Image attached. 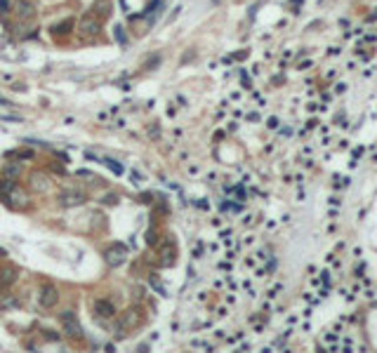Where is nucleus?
I'll return each instance as SVG.
<instances>
[{"label": "nucleus", "instance_id": "20", "mask_svg": "<svg viewBox=\"0 0 377 353\" xmlns=\"http://www.w3.org/2000/svg\"><path fill=\"white\" fill-rule=\"evenodd\" d=\"M0 257H5V250H2V247H0Z\"/></svg>", "mask_w": 377, "mask_h": 353}, {"label": "nucleus", "instance_id": "11", "mask_svg": "<svg viewBox=\"0 0 377 353\" xmlns=\"http://www.w3.org/2000/svg\"><path fill=\"white\" fill-rule=\"evenodd\" d=\"M94 313L99 316V318H113L116 316V308L111 302H106V299H99L97 304H94Z\"/></svg>", "mask_w": 377, "mask_h": 353}, {"label": "nucleus", "instance_id": "13", "mask_svg": "<svg viewBox=\"0 0 377 353\" xmlns=\"http://www.w3.org/2000/svg\"><path fill=\"white\" fill-rule=\"evenodd\" d=\"M2 172H5V177H19V172H21V168H19V165H5V169H2Z\"/></svg>", "mask_w": 377, "mask_h": 353}, {"label": "nucleus", "instance_id": "1", "mask_svg": "<svg viewBox=\"0 0 377 353\" xmlns=\"http://www.w3.org/2000/svg\"><path fill=\"white\" fill-rule=\"evenodd\" d=\"M142 318H144V313H142V308H139V306H132L130 311H125V316H123L121 320H118V325H116V335L123 337L127 330L137 327V325L142 322Z\"/></svg>", "mask_w": 377, "mask_h": 353}, {"label": "nucleus", "instance_id": "6", "mask_svg": "<svg viewBox=\"0 0 377 353\" xmlns=\"http://www.w3.org/2000/svg\"><path fill=\"white\" fill-rule=\"evenodd\" d=\"M2 198L7 200L10 205H15V207H24L26 202H29V196H26V191H21L17 184H12L7 191H5V196Z\"/></svg>", "mask_w": 377, "mask_h": 353}, {"label": "nucleus", "instance_id": "16", "mask_svg": "<svg viewBox=\"0 0 377 353\" xmlns=\"http://www.w3.org/2000/svg\"><path fill=\"white\" fill-rule=\"evenodd\" d=\"M102 163H104V165H108V168L113 169L116 174H121V172H123V168H121V165H116V160H111V158H104Z\"/></svg>", "mask_w": 377, "mask_h": 353}, {"label": "nucleus", "instance_id": "5", "mask_svg": "<svg viewBox=\"0 0 377 353\" xmlns=\"http://www.w3.org/2000/svg\"><path fill=\"white\" fill-rule=\"evenodd\" d=\"M80 33L83 35H97V33L102 31V21H99V17L94 15V12H88V15L80 19Z\"/></svg>", "mask_w": 377, "mask_h": 353}, {"label": "nucleus", "instance_id": "19", "mask_svg": "<svg viewBox=\"0 0 377 353\" xmlns=\"http://www.w3.org/2000/svg\"><path fill=\"white\" fill-rule=\"evenodd\" d=\"M146 243H149V245L156 243V231H149V233H146Z\"/></svg>", "mask_w": 377, "mask_h": 353}, {"label": "nucleus", "instance_id": "8", "mask_svg": "<svg viewBox=\"0 0 377 353\" xmlns=\"http://www.w3.org/2000/svg\"><path fill=\"white\" fill-rule=\"evenodd\" d=\"M85 200H88V196L80 193V191H64V193H59V202L64 207H78Z\"/></svg>", "mask_w": 377, "mask_h": 353}, {"label": "nucleus", "instance_id": "10", "mask_svg": "<svg viewBox=\"0 0 377 353\" xmlns=\"http://www.w3.org/2000/svg\"><path fill=\"white\" fill-rule=\"evenodd\" d=\"M15 12L19 19H33V17H36V5H33L31 0H17Z\"/></svg>", "mask_w": 377, "mask_h": 353}, {"label": "nucleus", "instance_id": "17", "mask_svg": "<svg viewBox=\"0 0 377 353\" xmlns=\"http://www.w3.org/2000/svg\"><path fill=\"white\" fill-rule=\"evenodd\" d=\"M102 202H104V205H116V202H118V198H116L113 193H108V196H104V198H102Z\"/></svg>", "mask_w": 377, "mask_h": 353}, {"label": "nucleus", "instance_id": "7", "mask_svg": "<svg viewBox=\"0 0 377 353\" xmlns=\"http://www.w3.org/2000/svg\"><path fill=\"white\" fill-rule=\"evenodd\" d=\"M57 302H59V292L54 285H43V290H40V306L43 308H54L57 306Z\"/></svg>", "mask_w": 377, "mask_h": 353}, {"label": "nucleus", "instance_id": "18", "mask_svg": "<svg viewBox=\"0 0 377 353\" xmlns=\"http://www.w3.org/2000/svg\"><path fill=\"white\" fill-rule=\"evenodd\" d=\"M66 29L71 31V21H64V24H59V26H57L54 31H57V33H66Z\"/></svg>", "mask_w": 377, "mask_h": 353}, {"label": "nucleus", "instance_id": "3", "mask_svg": "<svg viewBox=\"0 0 377 353\" xmlns=\"http://www.w3.org/2000/svg\"><path fill=\"white\" fill-rule=\"evenodd\" d=\"M104 259H106V264H108L111 269L121 266V264H125V259H127V247L121 245V243L108 245L106 247V252H104Z\"/></svg>", "mask_w": 377, "mask_h": 353}, {"label": "nucleus", "instance_id": "4", "mask_svg": "<svg viewBox=\"0 0 377 353\" xmlns=\"http://www.w3.org/2000/svg\"><path fill=\"white\" fill-rule=\"evenodd\" d=\"M29 186H31V191H36V193H50L52 191V179L47 177L45 172H31V177H29Z\"/></svg>", "mask_w": 377, "mask_h": 353}, {"label": "nucleus", "instance_id": "2", "mask_svg": "<svg viewBox=\"0 0 377 353\" xmlns=\"http://www.w3.org/2000/svg\"><path fill=\"white\" fill-rule=\"evenodd\" d=\"M59 320H61V325H64V332H66L69 337H73V339L83 337V327H80V322H78L73 311H64V313H59Z\"/></svg>", "mask_w": 377, "mask_h": 353}, {"label": "nucleus", "instance_id": "15", "mask_svg": "<svg viewBox=\"0 0 377 353\" xmlns=\"http://www.w3.org/2000/svg\"><path fill=\"white\" fill-rule=\"evenodd\" d=\"M161 254H165V261L170 264V261H172V257H175V247L170 245V243H165V250H161Z\"/></svg>", "mask_w": 377, "mask_h": 353}, {"label": "nucleus", "instance_id": "9", "mask_svg": "<svg viewBox=\"0 0 377 353\" xmlns=\"http://www.w3.org/2000/svg\"><path fill=\"white\" fill-rule=\"evenodd\" d=\"M17 278H19L17 266H2V269H0V290L12 287V285L17 283Z\"/></svg>", "mask_w": 377, "mask_h": 353}, {"label": "nucleus", "instance_id": "14", "mask_svg": "<svg viewBox=\"0 0 377 353\" xmlns=\"http://www.w3.org/2000/svg\"><path fill=\"white\" fill-rule=\"evenodd\" d=\"M0 118H2V120H17V123L24 120L21 116H17V113H12V111H0Z\"/></svg>", "mask_w": 377, "mask_h": 353}, {"label": "nucleus", "instance_id": "12", "mask_svg": "<svg viewBox=\"0 0 377 353\" xmlns=\"http://www.w3.org/2000/svg\"><path fill=\"white\" fill-rule=\"evenodd\" d=\"M92 12L99 17V19H102V17H108L111 15V2H108V0H99V2L92 7Z\"/></svg>", "mask_w": 377, "mask_h": 353}]
</instances>
